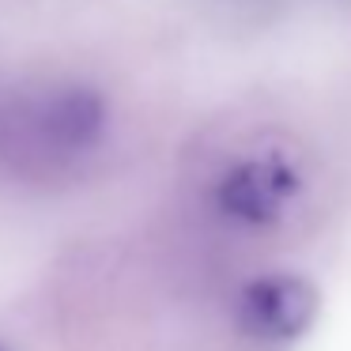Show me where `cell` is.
<instances>
[{
  "label": "cell",
  "instance_id": "6da1fadb",
  "mask_svg": "<svg viewBox=\"0 0 351 351\" xmlns=\"http://www.w3.org/2000/svg\"><path fill=\"white\" fill-rule=\"evenodd\" d=\"M302 189V174L280 155H253L215 178L212 204L238 227H272Z\"/></svg>",
  "mask_w": 351,
  "mask_h": 351
},
{
  "label": "cell",
  "instance_id": "7a4b0ae2",
  "mask_svg": "<svg viewBox=\"0 0 351 351\" xmlns=\"http://www.w3.org/2000/svg\"><path fill=\"white\" fill-rule=\"evenodd\" d=\"M317 291L302 276H261L238 295V321L257 340H295L313 325Z\"/></svg>",
  "mask_w": 351,
  "mask_h": 351
},
{
  "label": "cell",
  "instance_id": "3957f363",
  "mask_svg": "<svg viewBox=\"0 0 351 351\" xmlns=\"http://www.w3.org/2000/svg\"><path fill=\"white\" fill-rule=\"evenodd\" d=\"M34 129L42 132L53 152H87L102 140L106 129V106L95 91L87 87H64V91L49 95L42 102L38 117H34Z\"/></svg>",
  "mask_w": 351,
  "mask_h": 351
}]
</instances>
